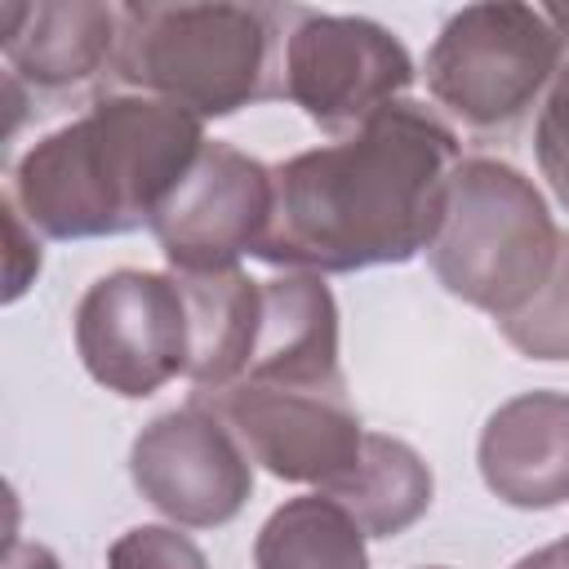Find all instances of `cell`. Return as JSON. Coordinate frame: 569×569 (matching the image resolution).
Returning <instances> with one entry per match:
<instances>
[{"instance_id":"obj_7","label":"cell","mask_w":569,"mask_h":569,"mask_svg":"<svg viewBox=\"0 0 569 569\" xmlns=\"http://www.w3.org/2000/svg\"><path fill=\"white\" fill-rule=\"evenodd\" d=\"M413 84L409 49L373 18L298 13L280 53V89L329 133H356Z\"/></svg>"},{"instance_id":"obj_12","label":"cell","mask_w":569,"mask_h":569,"mask_svg":"<svg viewBox=\"0 0 569 569\" xmlns=\"http://www.w3.org/2000/svg\"><path fill=\"white\" fill-rule=\"evenodd\" d=\"M120 4L93 0H36L0 4V53L9 80L36 93H62L93 80L116 62Z\"/></svg>"},{"instance_id":"obj_1","label":"cell","mask_w":569,"mask_h":569,"mask_svg":"<svg viewBox=\"0 0 569 569\" xmlns=\"http://www.w3.org/2000/svg\"><path fill=\"white\" fill-rule=\"evenodd\" d=\"M458 164V133L400 98L356 133L271 169L276 213L253 258L302 276L409 262L431 249Z\"/></svg>"},{"instance_id":"obj_22","label":"cell","mask_w":569,"mask_h":569,"mask_svg":"<svg viewBox=\"0 0 569 569\" xmlns=\"http://www.w3.org/2000/svg\"><path fill=\"white\" fill-rule=\"evenodd\" d=\"M511 569H569V560H565V547H560V542H547V547L520 556Z\"/></svg>"},{"instance_id":"obj_20","label":"cell","mask_w":569,"mask_h":569,"mask_svg":"<svg viewBox=\"0 0 569 569\" xmlns=\"http://www.w3.org/2000/svg\"><path fill=\"white\" fill-rule=\"evenodd\" d=\"M4 231H9V253H4V302H18L27 293V284L40 276V240L36 227L22 218V209L4 196Z\"/></svg>"},{"instance_id":"obj_6","label":"cell","mask_w":569,"mask_h":569,"mask_svg":"<svg viewBox=\"0 0 569 569\" xmlns=\"http://www.w3.org/2000/svg\"><path fill=\"white\" fill-rule=\"evenodd\" d=\"M76 351L89 378L124 400H147L191 369V316L173 271L120 267L98 276L76 307Z\"/></svg>"},{"instance_id":"obj_16","label":"cell","mask_w":569,"mask_h":569,"mask_svg":"<svg viewBox=\"0 0 569 569\" xmlns=\"http://www.w3.org/2000/svg\"><path fill=\"white\" fill-rule=\"evenodd\" d=\"M356 516L329 493L289 498L267 516L253 542L258 569H369V547Z\"/></svg>"},{"instance_id":"obj_4","label":"cell","mask_w":569,"mask_h":569,"mask_svg":"<svg viewBox=\"0 0 569 569\" xmlns=\"http://www.w3.org/2000/svg\"><path fill=\"white\" fill-rule=\"evenodd\" d=\"M565 231L542 191L507 160L471 156L453 169L440 231L427 249L436 280L467 307L507 320L551 276Z\"/></svg>"},{"instance_id":"obj_15","label":"cell","mask_w":569,"mask_h":569,"mask_svg":"<svg viewBox=\"0 0 569 569\" xmlns=\"http://www.w3.org/2000/svg\"><path fill=\"white\" fill-rule=\"evenodd\" d=\"M431 493H436V476L422 462V453L396 436L369 431L360 471L329 498H338L356 516L365 538H396L427 516Z\"/></svg>"},{"instance_id":"obj_17","label":"cell","mask_w":569,"mask_h":569,"mask_svg":"<svg viewBox=\"0 0 569 569\" xmlns=\"http://www.w3.org/2000/svg\"><path fill=\"white\" fill-rule=\"evenodd\" d=\"M502 338L529 360H569V231L560 240V258L547 284L507 320H498Z\"/></svg>"},{"instance_id":"obj_18","label":"cell","mask_w":569,"mask_h":569,"mask_svg":"<svg viewBox=\"0 0 569 569\" xmlns=\"http://www.w3.org/2000/svg\"><path fill=\"white\" fill-rule=\"evenodd\" d=\"M107 569H209V560L178 525H138L111 542Z\"/></svg>"},{"instance_id":"obj_2","label":"cell","mask_w":569,"mask_h":569,"mask_svg":"<svg viewBox=\"0 0 569 569\" xmlns=\"http://www.w3.org/2000/svg\"><path fill=\"white\" fill-rule=\"evenodd\" d=\"M204 142V120L191 111L151 93H111L18 160L9 200L49 240L124 236L151 227Z\"/></svg>"},{"instance_id":"obj_10","label":"cell","mask_w":569,"mask_h":569,"mask_svg":"<svg viewBox=\"0 0 569 569\" xmlns=\"http://www.w3.org/2000/svg\"><path fill=\"white\" fill-rule=\"evenodd\" d=\"M276 213V173L231 142H204L187 178L151 218V236L178 276L231 271L258 253Z\"/></svg>"},{"instance_id":"obj_11","label":"cell","mask_w":569,"mask_h":569,"mask_svg":"<svg viewBox=\"0 0 569 569\" xmlns=\"http://www.w3.org/2000/svg\"><path fill=\"white\" fill-rule=\"evenodd\" d=\"M485 489L516 511L569 502V391H520L480 427L476 445Z\"/></svg>"},{"instance_id":"obj_13","label":"cell","mask_w":569,"mask_h":569,"mask_svg":"<svg viewBox=\"0 0 569 569\" xmlns=\"http://www.w3.org/2000/svg\"><path fill=\"white\" fill-rule=\"evenodd\" d=\"M240 382L325 391L347 387L338 365V307L320 276L284 271L262 280V325Z\"/></svg>"},{"instance_id":"obj_3","label":"cell","mask_w":569,"mask_h":569,"mask_svg":"<svg viewBox=\"0 0 569 569\" xmlns=\"http://www.w3.org/2000/svg\"><path fill=\"white\" fill-rule=\"evenodd\" d=\"M276 9L120 4L116 76L196 120H222L276 93Z\"/></svg>"},{"instance_id":"obj_23","label":"cell","mask_w":569,"mask_h":569,"mask_svg":"<svg viewBox=\"0 0 569 569\" xmlns=\"http://www.w3.org/2000/svg\"><path fill=\"white\" fill-rule=\"evenodd\" d=\"M560 547H565V560H569V533H565V538H560Z\"/></svg>"},{"instance_id":"obj_21","label":"cell","mask_w":569,"mask_h":569,"mask_svg":"<svg viewBox=\"0 0 569 569\" xmlns=\"http://www.w3.org/2000/svg\"><path fill=\"white\" fill-rule=\"evenodd\" d=\"M4 569H62V565H58V556L44 542H18V538H9Z\"/></svg>"},{"instance_id":"obj_8","label":"cell","mask_w":569,"mask_h":569,"mask_svg":"<svg viewBox=\"0 0 569 569\" xmlns=\"http://www.w3.org/2000/svg\"><path fill=\"white\" fill-rule=\"evenodd\" d=\"M204 405L236 431L244 453L289 485L338 493L365 458V422L351 409L347 387H262L240 382Z\"/></svg>"},{"instance_id":"obj_9","label":"cell","mask_w":569,"mask_h":569,"mask_svg":"<svg viewBox=\"0 0 569 569\" xmlns=\"http://www.w3.org/2000/svg\"><path fill=\"white\" fill-rule=\"evenodd\" d=\"M129 476L178 529H218L236 520L253 493V458L204 400L151 418L133 436Z\"/></svg>"},{"instance_id":"obj_24","label":"cell","mask_w":569,"mask_h":569,"mask_svg":"<svg viewBox=\"0 0 569 569\" xmlns=\"http://www.w3.org/2000/svg\"><path fill=\"white\" fill-rule=\"evenodd\" d=\"M427 569H445V565H427Z\"/></svg>"},{"instance_id":"obj_5","label":"cell","mask_w":569,"mask_h":569,"mask_svg":"<svg viewBox=\"0 0 569 569\" xmlns=\"http://www.w3.org/2000/svg\"><path fill=\"white\" fill-rule=\"evenodd\" d=\"M569 9L489 0L458 9L427 49V89L471 129L516 124L565 71Z\"/></svg>"},{"instance_id":"obj_14","label":"cell","mask_w":569,"mask_h":569,"mask_svg":"<svg viewBox=\"0 0 569 569\" xmlns=\"http://www.w3.org/2000/svg\"><path fill=\"white\" fill-rule=\"evenodd\" d=\"M178 276V271H173ZM191 316V369L187 382L196 400L236 387L249 369L258 325H262V280H249L240 267L178 276Z\"/></svg>"},{"instance_id":"obj_19","label":"cell","mask_w":569,"mask_h":569,"mask_svg":"<svg viewBox=\"0 0 569 569\" xmlns=\"http://www.w3.org/2000/svg\"><path fill=\"white\" fill-rule=\"evenodd\" d=\"M533 156L547 187L569 209V67L556 76V84L542 98V111L533 124Z\"/></svg>"}]
</instances>
